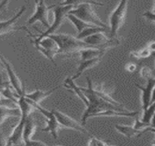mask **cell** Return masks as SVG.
Segmentation results:
<instances>
[{"label":"cell","mask_w":155,"mask_h":146,"mask_svg":"<svg viewBox=\"0 0 155 146\" xmlns=\"http://www.w3.org/2000/svg\"><path fill=\"white\" fill-rule=\"evenodd\" d=\"M143 16H144L148 20L151 21V22H154L155 24V13H153V12H146L145 13L143 14Z\"/></svg>","instance_id":"f546056e"},{"label":"cell","mask_w":155,"mask_h":146,"mask_svg":"<svg viewBox=\"0 0 155 146\" xmlns=\"http://www.w3.org/2000/svg\"><path fill=\"white\" fill-rule=\"evenodd\" d=\"M106 31V28H104L102 27H98V26H91V27H87L84 29L82 32L78 34L76 36L77 38L80 40H84V38H87V37L92 36V35L96 34L98 32H105Z\"/></svg>","instance_id":"603a6c76"},{"label":"cell","mask_w":155,"mask_h":146,"mask_svg":"<svg viewBox=\"0 0 155 146\" xmlns=\"http://www.w3.org/2000/svg\"><path fill=\"white\" fill-rule=\"evenodd\" d=\"M115 128L121 134H123L127 137H130V138L139 137L143 134V132H142V131L135 129L133 126H125V125H116Z\"/></svg>","instance_id":"44dd1931"},{"label":"cell","mask_w":155,"mask_h":146,"mask_svg":"<svg viewBox=\"0 0 155 146\" xmlns=\"http://www.w3.org/2000/svg\"><path fill=\"white\" fill-rule=\"evenodd\" d=\"M155 85V77L149 79L147 80V84L145 87L135 84L138 88L141 91V104L143 110L147 109L151 104V93Z\"/></svg>","instance_id":"5bb4252c"},{"label":"cell","mask_w":155,"mask_h":146,"mask_svg":"<svg viewBox=\"0 0 155 146\" xmlns=\"http://www.w3.org/2000/svg\"><path fill=\"white\" fill-rule=\"evenodd\" d=\"M26 10V5H23L21 9L19 10V11L17 12V13L11 19H10L9 20L4 21V22L0 21V36L8 34V33L15 30V23L21 18L23 14L25 13Z\"/></svg>","instance_id":"9a60e30c"},{"label":"cell","mask_w":155,"mask_h":146,"mask_svg":"<svg viewBox=\"0 0 155 146\" xmlns=\"http://www.w3.org/2000/svg\"><path fill=\"white\" fill-rule=\"evenodd\" d=\"M152 54L149 51V49L147 47L143 48L141 49H139L138 51H134V52H130V56L136 58V59H147V58L149 57L151 54Z\"/></svg>","instance_id":"484cf974"},{"label":"cell","mask_w":155,"mask_h":146,"mask_svg":"<svg viewBox=\"0 0 155 146\" xmlns=\"http://www.w3.org/2000/svg\"><path fill=\"white\" fill-rule=\"evenodd\" d=\"M86 3H89L91 4L94 6H103V3L97 2V0H63L62 2L59 5L61 6H67V5H71L73 6L74 8H77L79 5L86 4Z\"/></svg>","instance_id":"cb8c5ba5"},{"label":"cell","mask_w":155,"mask_h":146,"mask_svg":"<svg viewBox=\"0 0 155 146\" xmlns=\"http://www.w3.org/2000/svg\"><path fill=\"white\" fill-rule=\"evenodd\" d=\"M35 2L36 4L35 13L29 17L26 24L29 26L33 25L36 22H39L48 29L51 26L48 19L49 11L53 9L54 5L47 6L44 0H35Z\"/></svg>","instance_id":"ba28073f"},{"label":"cell","mask_w":155,"mask_h":146,"mask_svg":"<svg viewBox=\"0 0 155 146\" xmlns=\"http://www.w3.org/2000/svg\"><path fill=\"white\" fill-rule=\"evenodd\" d=\"M28 117L29 116L26 115H21L18 124L13 128V131L6 141V145H18L20 142H23V132H24L25 123Z\"/></svg>","instance_id":"7c38bea8"},{"label":"cell","mask_w":155,"mask_h":146,"mask_svg":"<svg viewBox=\"0 0 155 146\" xmlns=\"http://www.w3.org/2000/svg\"><path fill=\"white\" fill-rule=\"evenodd\" d=\"M93 89H94L95 93L105 101H108L115 106L122 107V105L119 102L116 101L112 98L111 95L114 92V88L107 87L105 83H96L93 84Z\"/></svg>","instance_id":"4fadbf2b"},{"label":"cell","mask_w":155,"mask_h":146,"mask_svg":"<svg viewBox=\"0 0 155 146\" xmlns=\"http://www.w3.org/2000/svg\"><path fill=\"white\" fill-rule=\"evenodd\" d=\"M67 19H68V20L72 23V24H73L74 27H75L78 34L80 33L81 32H82L84 29H86V28L91 27V26H94L92 25V24H88V23L84 22L81 19L78 18V17L73 15V14L68 13V15H67Z\"/></svg>","instance_id":"7402d4cb"},{"label":"cell","mask_w":155,"mask_h":146,"mask_svg":"<svg viewBox=\"0 0 155 146\" xmlns=\"http://www.w3.org/2000/svg\"><path fill=\"white\" fill-rule=\"evenodd\" d=\"M153 13H155V0H154V9H153Z\"/></svg>","instance_id":"ab89813d"},{"label":"cell","mask_w":155,"mask_h":146,"mask_svg":"<svg viewBox=\"0 0 155 146\" xmlns=\"http://www.w3.org/2000/svg\"><path fill=\"white\" fill-rule=\"evenodd\" d=\"M36 124L31 118L28 117L24 126L23 132V142L26 146H45L47 145L45 142L40 140H33L31 139L36 131Z\"/></svg>","instance_id":"8fae6325"},{"label":"cell","mask_w":155,"mask_h":146,"mask_svg":"<svg viewBox=\"0 0 155 146\" xmlns=\"http://www.w3.org/2000/svg\"><path fill=\"white\" fill-rule=\"evenodd\" d=\"M155 102V85L153 88L152 93H151V104Z\"/></svg>","instance_id":"e575fe53"},{"label":"cell","mask_w":155,"mask_h":146,"mask_svg":"<svg viewBox=\"0 0 155 146\" xmlns=\"http://www.w3.org/2000/svg\"><path fill=\"white\" fill-rule=\"evenodd\" d=\"M0 59H1L2 63H3L5 69L6 70L7 73H8L10 84H11V86L15 90L18 96H21V95H23L26 92L25 88L24 87H22L21 82L19 80V78L18 77L16 73H15V71H13L10 63L1 54H0Z\"/></svg>","instance_id":"30bf717a"},{"label":"cell","mask_w":155,"mask_h":146,"mask_svg":"<svg viewBox=\"0 0 155 146\" xmlns=\"http://www.w3.org/2000/svg\"><path fill=\"white\" fill-rule=\"evenodd\" d=\"M150 126V124H147V123L143 122L140 119L138 118V117L135 116V122H134L133 127L135 129L138 130V131H142V132H146V129L148 127Z\"/></svg>","instance_id":"4316f807"},{"label":"cell","mask_w":155,"mask_h":146,"mask_svg":"<svg viewBox=\"0 0 155 146\" xmlns=\"http://www.w3.org/2000/svg\"><path fill=\"white\" fill-rule=\"evenodd\" d=\"M20 109L18 108H10V107L0 106V124L8 117H21Z\"/></svg>","instance_id":"ffe728a7"},{"label":"cell","mask_w":155,"mask_h":146,"mask_svg":"<svg viewBox=\"0 0 155 146\" xmlns=\"http://www.w3.org/2000/svg\"><path fill=\"white\" fill-rule=\"evenodd\" d=\"M74 81L75 80H73L71 77H68V78L64 81V86L67 89L71 90L75 94H76L79 97V98L84 102V104L86 107L88 105V104H89L87 98L86 97V96L84 95V92L81 90V87L78 86L77 84L74 82Z\"/></svg>","instance_id":"ac0fdd59"},{"label":"cell","mask_w":155,"mask_h":146,"mask_svg":"<svg viewBox=\"0 0 155 146\" xmlns=\"http://www.w3.org/2000/svg\"><path fill=\"white\" fill-rule=\"evenodd\" d=\"M74 8L71 5H67V6H61V5H54L53 8V12H54V22L53 24H51V26L45 31L44 32H41V34L38 37H35L37 39H40L43 37L48 36L49 35L54 34L58 29L64 22L65 19H67V15L69 13V12L71 10H73Z\"/></svg>","instance_id":"8992f818"},{"label":"cell","mask_w":155,"mask_h":146,"mask_svg":"<svg viewBox=\"0 0 155 146\" xmlns=\"http://www.w3.org/2000/svg\"><path fill=\"white\" fill-rule=\"evenodd\" d=\"M147 131H151V132L155 133V129L153 128H151L150 126H149V127H148L147 129H146V132H147Z\"/></svg>","instance_id":"8d00e7d4"},{"label":"cell","mask_w":155,"mask_h":146,"mask_svg":"<svg viewBox=\"0 0 155 146\" xmlns=\"http://www.w3.org/2000/svg\"><path fill=\"white\" fill-rule=\"evenodd\" d=\"M10 1V0H3V1L0 3V13L6 10L7 6H8Z\"/></svg>","instance_id":"1f68e13d"},{"label":"cell","mask_w":155,"mask_h":146,"mask_svg":"<svg viewBox=\"0 0 155 146\" xmlns=\"http://www.w3.org/2000/svg\"><path fill=\"white\" fill-rule=\"evenodd\" d=\"M108 145V143L95 137H91L90 140H89V143H88V145L89 146H106Z\"/></svg>","instance_id":"f1b7e54d"},{"label":"cell","mask_w":155,"mask_h":146,"mask_svg":"<svg viewBox=\"0 0 155 146\" xmlns=\"http://www.w3.org/2000/svg\"><path fill=\"white\" fill-rule=\"evenodd\" d=\"M87 80L88 87H81V89L84 92L86 97L87 98L89 104L86 106V110L84 111L81 117V124L82 125H86V121L89 117H93L95 114L98 112H103V111L115 109V110H127L124 106L117 107L109 102L105 101L99 96L96 94L93 89V83L89 77L86 78Z\"/></svg>","instance_id":"6da1fadb"},{"label":"cell","mask_w":155,"mask_h":146,"mask_svg":"<svg viewBox=\"0 0 155 146\" xmlns=\"http://www.w3.org/2000/svg\"><path fill=\"white\" fill-rule=\"evenodd\" d=\"M58 87L51 90H36L33 91V92L26 93H25V96L29 99H30L31 101L35 102L37 104H40L44 99L50 96L54 91L57 89Z\"/></svg>","instance_id":"d6986e66"},{"label":"cell","mask_w":155,"mask_h":146,"mask_svg":"<svg viewBox=\"0 0 155 146\" xmlns=\"http://www.w3.org/2000/svg\"><path fill=\"white\" fill-rule=\"evenodd\" d=\"M125 68H126V70L127 71L133 72V71H135V70H136L137 66L135 64V63H127V64L126 65V66H125Z\"/></svg>","instance_id":"4dcf8cb0"},{"label":"cell","mask_w":155,"mask_h":146,"mask_svg":"<svg viewBox=\"0 0 155 146\" xmlns=\"http://www.w3.org/2000/svg\"><path fill=\"white\" fill-rule=\"evenodd\" d=\"M155 112V102L150 104L147 109L143 110V115L141 117V121L143 122L150 124L151 117H153Z\"/></svg>","instance_id":"d4e9b609"},{"label":"cell","mask_w":155,"mask_h":146,"mask_svg":"<svg viewBox=\"0 0 155 146\" xmlns=\"http://www.w3.org/2000/svg\"><path fill=\"white\" fill-rule=\"evenodd\" d=\"M25 29L28 34H29L31 36V38H32L31 41L33 42L34 46L39 52L43 54L49 60L56 64L55 61H54V57L56 54H59V47H58L57 43H56L55 40L49 36L43 37L40 39H37L28 30V29L26 27H21L19 28V29Z\"/></svg>","instance_id":"277c9868"},{"label":"cell","mask_w":155,"mask_h":146,"mask_svg":"<svg viewBox=\"0 0 155 146\" xmlns=\"http://www.w3.org/2000/svg\"><path fill=\"white\" fill-rule=\"evenodd\" d=\"M4 138H3L2 134L1 131H0V145H6V143H5Z\"/></svg>","instance_id":"d590c367"},{"label":"cell","mask_w":155,"mask_h":146,"mask_svg":"<svg viewBox=\"0 0 155 146\" xmlns=\"http://www.w3.org/2000/svg\"><path fill=\"white\" fill-rule=\"evenodd\" d=\"M53 112L55 115L56 119H57L58 122L61 127L70 128V129L75 130V131H79L84 134L88 133V131L84 128V125H82L81 123L78 122L73 117H70L69 115H66V114L63 113V112L58 111L56 110H53Z\"/></svg>","instance_id":"9c48e42d"},{"label":"cell","mask_w":155,"mask_h":146,"mask_svg":"<svg viewBox=\"0 0 155 146\" xmlns=\"http://www.w3.org/2000/svg\"><path fill=\"white\" fill-rule=\"evenodd\" d=\"M93 6L94 5L89 3L81 5L70 10L69 13L73 14L88 24L108 29V25L101 20L99 15L95 12Z\"/></svg>","instance_id":"5b68a950"},{"label":"cell","mask_w":155,"mask_h":146,"mask_svg":"<svg viewBox=\"0 0 155 146\" xmlns=\"http://www.w3.org/2000/svg\"><path fill=\"white\" fill-rule=\"evenodd\" d=\"M49 36L56 41L59 47V54L70 55L77 54L81 49L92 47L82 40L69 34H51Z\"/></svg>","instance_id":"7a4b0ae2"},{"label":"cell","mask_w":155,"mask_h":146,"mask_svg":"<svg viewBox=\"0 0 155 146\" xmlns=\"http://www.w3.org/2000/svg\"><path fill=\"white\" fill-rule=\"evenodd\" d=\"M106 52L107 50L103 49L88 47V48L81 49L77 54H78L79 57H80V61H83L96 57H103L106 53Z\"/></svg>","instance_id":"2e32d148"},{"label":"cell","mask_w":155,"mask_h":146,"mask_svg":"<svg viewBox=\"0 0 155 146\" xmlns=\"http://www.w3.org/2000/svg\"><path fill=\"white\" fill-rule=\"evenodd\" d=\"M26 99L31 106H33L35 110H38L46 118V126L43 128L41 131L43 132L50 133L54 139H57L58 133H59V129L61 128V126L59 125L53 111H49L46 109L43 108V107L40 106V104L35 103V102L31 101L29 98H26Z\"/></svg>","instance_id":"52a82bcc"},{"label":"cell","mask_w":155,"mask_h":146,"mask_svg":"<svg viewBox=\"0 0 155 146\" xmlns=\"http://www.w3.org/2000/svg\"><path fill=\"white\" fill-rule=\"evenodd\" d=\"M2 98V94H1V93H0V99H1Z\"/></svg>","instance_id":"60d3db41"},{"label":"cell","mask_w":155,"mask_h":146,"mask_svg":"<svg viewBox=\"0 0 155 146\" xmlns=\"http://www.w3.org/2000/svg\"><path fill=\"white\" fill-rule=\"evenodd\" d=\"M147 48L149 49V51L151 52V53H154L155 52V41H151L148 43Z\"/></svg>","instance_id":"d6a6232c"},{"label":"cell","mask_w":155,"mask_h":146,"mask_svg":"<svg viewBox=\"0 0 155 146\" xmlns=\"http://www.w3.org/2000/svg\"><path fill=\"white\" fill-rule=\"evenodd\" d=\"M102 58L103 57H96L93 58V59L80 61V63H79V66L78 67L76 73H75L71 78L73 79V80L78 79L79 77L86 71V70L93 68V67L96 66V65H97L98 63L102 60Z\"/></svg>","instance_id":"e0dca14e"},{"label":"cell","mask_w":155,"mask_h":146,"mask_svg":"<svg viewBox=\"0 0 155 146\" xmlns=\"http://www.w3.org/2000/svg\"><path fill=\"white\" fill-rule=\"evenodd\" d=\"M2 68H4V66H3V63H2L1 59H0V70H1Z\"/></svg>","instance_id":"74e56055"},{"label":"cell","mask_w":155,"mask_h":146,"mask_svg":"<svg viewBox=\"0 0 155 146\" xmlns=\"http://www.w3.org/2000/svg\"><path fill=\"white\" fill-rule=\"evenodd\" d=\"M140 74L142 78L145 79L147 80L150 78H152V77H154V74H153V71L148 66L143 67L141 69H140Z\"/></svg>","instance_id":"83f0119b"},{"label":"cell","mask_w":155,"mask_h":146,"mask_svg":"<svg viewBox=\"0 0 155 146\" xmlns=\"http://www.w3.org/2000/svg\"><path fill=\"white\" fill-rule=\"evenodd\" d=\"M129 0H120L116 8L112 11L109 16V38L118 36L121 28L124 25L127 13Z\"/></svg>","instance_id":"3957f363"},{"label":"cell","mask_w":155,"mask_h":146,"mask_svg":"<svg viewBox=\"0 0 155 146\" xmlns=\"http://www.w3.org/2000/svg\"><path fill=\"white\" fill-rule=\"evenodd\" d=\"M150 127L153 128L155 129V112L153 115V117H151V121H150Z\"/></svg>","instance_id":"836d02e7"},{"label":"cell","mask_w":155,"mask_h":146,"mask_svg":"<svg viewBox=\"0 0 155 146\" xmlns=\"http://www.w3.org/2000/svg\"><path fill=\"white\" fill-rule=\"evenodd\" d=\"M153 56H154V57H155V52H154V53H153ZM153 74H154V76L155 77V68H154V71H153Z\"/></svg>","instance_id":"f35d334b"}]
</instances>
